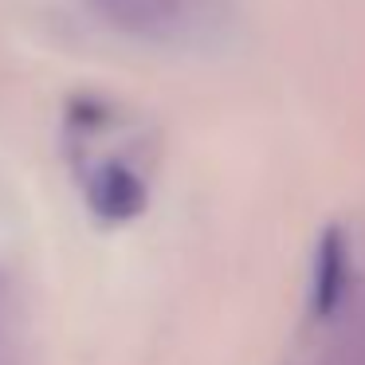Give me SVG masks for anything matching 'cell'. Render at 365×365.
<instances>
[{"label":"cell","instance_id":"7a4b0ae2","mask_svg":"<svg viewBox=\"0 0 365 365\" xmlns=\"http://www.w3.org/2000/svg\"><path fill=\"white\" fill-rule=\"evenodd\" d=\"M341 287H346V244H341V232H330L318 252V283H314V302L318 310H334V302L341 299Z\"/></svg>","mask_w":365,"mask_h":365},{"label":"cell","instance_id":"6da1fadb","mask_svg":"<svg viewBox=\"0 0 365 365\" xmlns=\"http://www.w3.org/2000/svg\"><path fill=\"white\" fill-rule=\"evenodd\" d=\"M91 9L126 36L165 40L181 32L189 16V0H91Z\"/></svg>","mask_w":365,"mask_h":365},{"label":"cell","instance_id":"3957f363","mask_svg":"<svg viewBox=\"0 0 365 365\" xmlns=\"http://www.w3.org/2000/svg\"><path fill=\"white\" fill-rule=\"evenodd\" d=\"M138 197H142L138 181L130 173H122V169H110V173L98 181V208H103L106 216H130L138 208Z\"/></svg>","mask_w":365,"mask_h":365}]
</instances>
